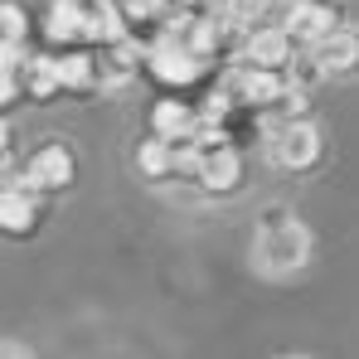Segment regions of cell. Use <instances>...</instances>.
<instances>
[{
	"label": "cell",
	"mask_w": 359,
	"mask_h": 359,
	"mask_svg": "<svg viewBox=\"0 0 359 359\" xmlns=\"http://www.w3.org/2000/svg\"><path fill=\"white\" fill-rule=\"evenodd\" d=\"M311 229L301 224L292 209H267L262 214V224H257V233H252V272L257 277H267V282H287V277H297L306 272V262H311Z\"/></svg>",
	"instance_id": "obj_1"
},
{
	"label": "cell",
	"mask_w": 359,
	"mask_h": 359,
	"mask_svg": "<svg viewBox=\"0 0 359 359\" xmlns=\"http://www.w3.org/2000/svg\"><path fill=\"white\" fill-rule=\"evenodd\" d=\"M320 151H325L320 126H316V121H306V117L282 121V126L272 131V141H267V156H272L282 170H311V165L320 161Z\"/></svg>",
	"instance_id": "obj_2"
},
{
	"label": "cell",
	"mask_w": 359,
	"mask_h": 359,
	"mask_svg": "<svg viewBox=\"0 0 359 359\" xmlns=\"http://www.w3.org/2000/svg\"><path fill=\"white\" fill-rule=\"evenodd\" d=\"M189 170L204 180L209 189H233L238 175H243V161H238V151H233L229 141H219V146H194Z\"/></svg>",
	"instance_id": "obj_3"
},
{
	"label": "cell",
	"mask_w": 359,
	"mask_h": 359,
	"mask_svg": "<svg viewBox=\"0 0 359 359\" xmlns=\"http://www.w3.org/2000/svg\"><path fill=\"white\" fill-rule=\"evenodd\" d=\"M68 180H73V151L59 146V141L39 146V151L29 156V165H25V184H29V189H59Z\"/></svg>",
	"instance_id": "obj_4"
},
{
	"label": "cell",
	"mask_w": 359,
	"mask_h": 359,
	"mask_svg": "<svg viewBox=\"0 0 359 359\" xmlns=\"http://www.w3.org/2000/svg\"><path fill=\"white\" fill-rule=\"evenodd\" d=\"M359 59V39L355 29H340V25H330L316 44H311V63L320 68V73H345L350 63Z\"/></svg>",
	"instance_id": "obj_5"
},
{
	"label": "cell",
	"mask_w": 359,
	"mask_h": 359,
	"mask_svg": "<svg viewBox=\"0 0 359 359\" xmlns=\"http://www.w3.org/2000/svg\"><path fill=\"white\" fill-rule=\"evenodd\" d=\"M330 25H335V10H330L325 0H297V5L282 15V29H287L297 44H316Z\"/></svg>",
	"instance_id": "obj_6"
},
{
	"label": "cell",
	"mask_w": 359,
	"mask_h": 359,
	"mask_svg": "<svg viewBox=\"0 0 359 359\" xmlns=\"http://www.w3.org/2000/svg\"><path fill=\"white\" fill-rule=\"evenodd\" d=\"M34 224V189L20 184H0V229L5 233H29Z\"/></svg>",
	"instance_id": "obj_7"
},
{
	"label": "cell",
	"mask_w": 359,
	"mask_h": 359,
	"mask_svg": "<svg viewBox=\"0 0 359 359\" xmlns=\"http://www.w3.org/2000/svg\"><path fill=\"white\" fill-rule=\"evenodd\" d=\"M248 63H257V68H282V63H292V34H287L282 25H262V29L248 39Z\"/></svg>",
	"instance_id": "obj_8"
},
{
	"label": "cell",
	"mask_w": 359,
	"mask_h": 359,
	"mask_svg": "<svg viewBox=\"0 0 359 359\" xmlns=\"http://www.w3.org/2000/svg\"><path fill=\"white\" fill-rule=\"evenodd\" d=\"M233 88L243 93V102H282V97H287L282 73H277V68H257V63L243 68L238 78H233Z\"/></svg>",
	"instance_id": "obj_9"
},
{
	"label": "cell",
	"mask_w": 359,
	"mask_h": 359,
	"mask_svg": "<svg viewBox=\"0 0 359 359\" xmlns=\"http://www.w3.org/2000/svg\"><path fill=\"white\" fill-rule=\"evenodd\" d=\"M156 131H161L165 141H180V131H189V112L175 107V102H161V107H156Z\"/></svg>",
	"instance_id": "obj_10"
},
{
	"label": "cell",
	"mask_w": 359,
	"mask_h": 359,
	"mask_svg": "<svg viewBox=\"0 0 359 359\" xmlns=\"http://www.w3.org/2000/svg\"><path fill=\"white\" fill-rule=\"evenodd\" d=\"M20 20H25V10H20V5H0V44H20V39H25Z\"/></svg>",
	"instance_id": "obj_11"
},
{
	"label": "cell",
	"mask_w": 359,
	"mask_h": 359,
	"mask_svg": "<svg viewBox=\"0 0 359 359\" xmlns=\"http://www.w3.org/2000/svg\"><path fill=\"white\" fill-rule=\"evenodd\" d=\"M34 350L25 345V340H0V359H29Z\"/></svg>",
	"instance_id": "obj_12"
},
{
	"label": "cell",
	"mask_w": 359,
	"mask_h": 359,
	"mask_svg": "<svg viewBox=\"0 0 359 359\" xmlns=\"http://www.w3.org/2000/svg\"><path fill=\"white\" fill-rule=\"evenodd\" d=\"M5 136H10V131H5V121H0V151H5Z\"/></svg>",
	"instance_id": "obj_13"
}]
</instances>
